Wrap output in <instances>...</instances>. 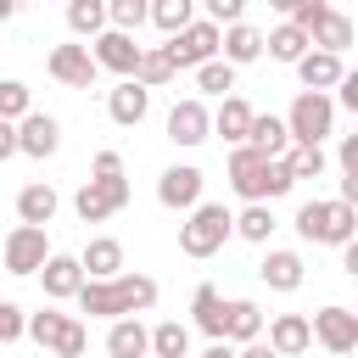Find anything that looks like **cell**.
<instances>
[{"label": "cell", "mask_w": 358, "mask_h": 358, "mask_svg": "<svg viewBox=\"0 0 358 358\" xmlns=\"http://www.w3.org/2000/svg\"><path fill=\"white\" fill-rule=\"evenodd\" d=\"M229 185H235V196H246V201H268V157L252 151V145H235V157H229Z\"/></svg>", "instance_id": "ba28073f"}, {"label": "cell", "mask_w": 358, "mask_h": 358, "mask_svg": "<svg viewBox=\"0 0 358 358\" xmlns=\"http://www.w3.org/2000/svg\"><path fill=\"white\" fill-rule=\"evenodd\" d=\"M162 50H168L173 73H179V67H201L207 56H218V22H207V17H201V22H185Z\"/></svg>", "instance_id": "8992f818"}, {"label": "cell", "mask_w": 358, "mask_h": 358, "mask_svg": "<svg viewBox=\"0 0 358 358\" xmlns=\"http://www.w3.org/2000/svg\"><path fill=\"white\" fill-rule=\"evenodd\" d=\"M319 17H324V0H296V6H291V22H296L302 34H308Z\"/></svg>", "instance_id": "7bdbcfd3"}, {"label": "cell", "mask_w": 358, "mask_h": 358, "mask_svg": "<svg viewBox=\"0 0 358 358\" xmlns=\"http://www.w3.org/2000/svg\"><path fill=\"white\" fill-rule=\"evenodd\" d=\"M308 330H313L336 358H347V352L358 347V313H352V308H319Z\"/></svg>", "instance_id": "30bf717a"}, {"label": "cell", "mask_w": 358, "mask_h": 358, "mask_svg": "<svg viewBox=\"0 0 358 358\" xmlns=\"http://www.w3.org/2000/svg\"><path fill=\"white\" fill-rule=\"evenodd\" d=\"M241 11H246V0H207V22H241Z\"/></svg>", "instance_id": "b9f144b4"}, {"label": "cell", "mask_w": 358, "mask_h": 358, "mask_svg": "<svg viewBox=\"0 0 358 358\" xmlns=\"http://www.w3.org/2000/svg\"><path fill=\"white\" fill-rule=\"evenodd\" d=\"M341 73H347V67H341L336 50H302V56H296V78H302L308 90H330Z\"/></svg>", "instance_id": "44dd1931"}, {"label": "cell", "mask_w": 358, "mask_h": 358, "mask_svg": "<svg viewBox=\"0 0 358 358\" xmlns=\"http://www.w3.org/2000/svg\"><path fill=\"white\" fill-rule=\"evenodd\" d=\"M196 90H207V95H229V90H235V67L218 62V56H207V62L196 67Z\"/></svg>", "instance_id": "d590c367"}, {"label": "cell", "mask_w": 358, "mask_h": 358, "mask_svg": "<svg viewBox=\"0 0 358 358\" xmlns=\"http://www.w3.org/2000/svg\"><path fill=\"white\" fill-rule=\"evenodd\" d=\"M39 280H45V296H78V285H84V268H78V257H67V252H50L45 263H39Z\"/></svg>", "instance_id": "2e32d148"}, {"label": "cell", "mask_w": 358, "mask_h": 358, "mask_svg": "<svg viewBox=\"0 0 358 358\" xmlns=\"http://www.w3.org/2000/svg\"><path fill=\"white\" fill-rule=\"evenodd\" d=\"M257 274H263L268 291H296V285H302V257H296V252H268Z\"/></svg>", "instance_id": "d4e9b609"}, {"label": "cell", "mask_w": 358, "mask_h": 358, "mask_svg": "<svg viewBox=\"0 0 358 358\" xmlns=\"http://www.w3.org/2000/svg\"><path fill=\"white\" fill-rule=\"evenodd\" d=\"M330 123H336V101H330L324 90H302V95L291 101V112H285V129H291V140H302V145H319V140L330 134Z\"/></svg>", "instance_id": "5b68a950"}, {"label": "cell", "mask_w": 358, "mask_h": 358, "mask_svg": "<svg viewBox=\"0 0 358 358\" xmlns=\"http://www.w3.org/2000/svg\"><path fill=\"white\" fill-rule=\"evenodd\" d=\"M145 22H157L162 34H179L185 22H196V0H151Z\"/></svg>", "instance_id": "4dcf8cb0"}, {"label": "cell", "mask_w": 358, "mask_h": 358, "mask_svg": "<svg viewBox=\"0 0 358 358\" xmlns=\"http://www.w3.org/2000/svg\"><path fill=\"white\" fill-rule=\"evenodd\" d=\"M22 324H28V313H22L17 302H0V347H6V341H17V336H22Z\"/></svg>", "instance_id": "ab89813d"}, {"label": "cell", "mask_w": 358, "mask_h": 358, "mask_svg": "<svg viewBox=\"0 0 358 358\" xmlns=\"http://www.w3.org/2000/svg\"><path fill=\"white\" fill-rule=\"evenodd\" d=\"M341 168H347V173H358V134H347V140H341Z\"/></svg>", "instance_id": "7dc6e473"}, {"label": "cell", "mask_w": 358, "mask_h": 358, "mask_svg": "<svg viewBox=\"0 0 358 358\" xmlns=\"http://www.w3.org/2000/svg\"><path fill=\"white\" fill-rule=\"evenodd\" d=\"M56 145H62V123H56L50 112H22V117H17V151H28V157H56Z\"/></svg>", "instance_id": "4fadbf2b"}, {"label": "cell", "mask_w": 358, "mask_h": 358, "mask_svg": "<svg viewBox=\"0 0 358 358\" xmlns=\"http://www.w3.org/2000/svg\"><path fill=\"white\" fill-rule=\"evenodd\" d=\"M241 145H252V151H263V157H280L285 145H291V129H285V117H263V112H252V129H246V140Z\"/></svg>", "instance_id": "7402d4cb"}, {"label": "cell", "mask_w": 358, "mask_h": 358, "mask_svg": "<svg viewBox=\"0 0 358 358\" xmlns=\"http://www.w3.org/2000/svg\"><path fill=\"white\" fill-rule=\"evenodd\" d=\"M95 179H123V157L117 151H95Z\"/></svg>", "instance_id": "ee69618b"}, {"label": "cell", "mask_w": 358, "mask_h": 358, "mask_svg": "<svg viewBox=\"0 0 358 358\" xmlns=\"http://www.w3.org/2000/svg\"><path fill=\"white\" fill-rule=\"evenodd\" d=\"M296 229H302V241H324V246H341V241H352V229H358V213H352V201H302L296 207Z\"/></svg>", "instance_id": "7a4b0ae2"}, {"label": "cell", "mask_w": 358, "mask_h": 358, "mask_svg": "<svg viewBox=\"0 0 358 358\" xmlns=\"http://www.w3.org/2000/svg\"><path fill=\"white\" fill-rule=\"evenodd\" d=\"M213 129H218L224 140H235V145H241V140H246V129H252V106H246L241 95H224V101H218V112H213Z\"/></svg>", "instance_id": "4316f807"}, {"label": "cell", "mask_w": 358, "mask_h": 358, "mask_svg": "<svg viewBox=\"0 0 358 358\" xmlns=\"http://www.w3.org/2000/svg\"><path fill=\"white\" fill-rule=\"evenodd\" d=\"M201 358H235V347H229V341H213V347H207Z\"/></svg>", "instance_id": "c3c4849f"}, {"label": "cell", "mask_w": 358, "mask_h": 358, "mask_svg": "<svg viewBox=\"0 0 358 358\" xmlns=\"http://www.w3.org/2000/svg\"><path fill=\"white\" fill-rule=\"evenodd\" d=\"M285 157V168H291V179H319L324 173V145H291V151H280Z\"/></svg>", "instance_id": "836d02e7"}, {"label": "cell", "mask_w": 358, "mask_h": 358, "mask_svg": "<svg viewBox=\"0 0 358 358\" xmlns=\"http://www.w3.org/2000/svg\"><path fill=\"white\" fill-rule=\"evenodd\" d=\"M28 112V84H17V78H0V117H22Z\"/></svg>", "instance_id": "f35d334b"}, {"label": "cell", "mask_w": 358, "mask_h": 358, "mask_svg": "<svg viewBox=\"0 0 358 358\" xmlns=\"http://www.w3.org/2000/svg\"><path fill=\"white\" fill-rule=\"evenodd\" d=\"M336 84H341V106H352V112H358V73H341Z\"/></svg>", "instance_id": "f6af8a7d"}, {"label": "cell", "mask_w": 358, "mask_h": 358, "mask_svg": "<svg viewBox=\"0 0 358 358\" xmlns=\"http://www.w3.org/2000/svg\"><path fill=\"white\" fill-rule=\"evenodd\" d=\"M123 201H129V179H90V185L78 190L73 207H78L84 224H101V218H112Z\"/></svg>", "instance_id": "9c48e42d"}, {"label": "cell", "mask_w": 358, "mask_h": 358, "mask_svg": "<svg viewBox=\"0 0 358 358\" xmlns=\"http://www.w3.org/2000/svg\"><path fill=\"white\" fill-rule=\"evenodd\" d=\"M50 78H62L67 90H90V84H95V56H90V45H56V50H50Z\"/></svg>", "instance_id": "5bb4252c"}, {"label": "cell", "mask_w": 358, "mask_h": 358, "mask_svg": "<svg viewBox=\"0 0 358 358\" xmlns=\"http://www.w3.org/2000/svg\"><path fill=\"white\" fill-rule=\"evenodd\" d=\"M190 313H196V324H201L213 341H224V296H218V285H196Z\"/></svg>", "instance_id": "f1b7e54d"}, {"label": "cell", "mask_w": 358, "mask_h": 358, "mask_svg": "<svg viewBox=\"0 0 358 358\" xmlns=\"http://www.w3.org/2000/svg\"><path fill=\"white\" fill-rule=\"evenodd\" d=\"M67 28L95 39V34L106 28V0H67Z\"/></svg>", "instance_id": "d6a6232c"}, {"label": "cell", "mask_w": 358, "mask_h": 358, "mask_svg": "<svg viewBox=\"0 0 358 358\" xmlns=\"http://www.w3.org/2000/svg\"><path fill=\"white\" fill-rule=\"evenodd\" d=\"M78 268H84L90 280H112V274H123V246H117L112 235H95V241L84 246Z\"/></svg>", "instance_id": "603a6c76"}, {"label": "cell", "mask_w": 358, "mask_h": 358, "mask_svg": "<svg viewBox=\"0 0 358 358\" xmlns=\"http://www.w3.org/2000/svg\"><path fill=\"white\" fill-rule=\"evenodd\" d=\"M39 347H50L56 358H84V347H90V336H84V324L78 319H67V313H28V324H22Z\"/></svg>", "instance_id": "277c9868"}, {"label": "cell", "mask_w": 358, "mask_h": 358, "mask_svg": "<svg viewBox=\"0 0 358 358\" xmlns=\"http://www.w3.org/2000/svg\"><path fill=\"white\" fill-rule=\"evenodd\" d=\"M168 78H173V62H168V50H140V62H134V84L157 90V84H168Z\"/></svg>", "instance_id": "e575fe53"}, {"label": "cell", "mask_w": 358, "mask_h": 358, "mask_svg": "<svg viewBox=\"0 0 358 358\" xmlns=\"http://www.w3.org/2000/svg\"><path fill=\"white\" fill-rule=\"evenodd\" d=\"M218 50H224V62H229V67L257 62V56H263V34H257L252 22H229V28H218Z\"/></svg>", "instance_id": "d6986e66"}, {"label": "cell", "mask_w": 358, "mask_h": 358, "mask_svg": "<svg viewBox=\"0 0 358 358\" xmlns=\"http://www.w3.org/2000/svg\"><path fill=\"white\" fill-rule=\"evenodd\" d=\"M268 6H274V11H285V17H291V6H296V0H268Z\"/></svg>", "instance_id": "f907efd6"}, {"label": "cell", "mask_w": 358, "mask_h": 358, "mask_svg": "<svg viewBox=\"0 0 358 358\" xmlns=\"http://www.w3.org/2000/svg\"><path fill=\"white\" fill-rule=\"evenodd\" d=\"M229 207L224 201H196L190 207V224H179V252L185 257H213L224 241H229Z\"/></svg>", "instance_id": "3957f363"}, {"label": "cell", "mask_w": 358, "mask_h": 358, "mask_svg": "<svg viewBox=\"0 0 358 358\" xmlns=\"http://www.w3.org/2000/svg\"><path fill=\"white\" fill-rule=\"evenodd\" d=\"M308 39H313L319 50H336V56H341V50L352 45V22H347L341 11H330V6H324V17H319V22L308 28Z\"/></svg>", "instance_id": "484cf974"}, {"label": "cell", "mask_w": 358, "mask_h": 358, "mask_svg": "<svg viewBox=\"0 0 358 358\" xmlns=\"http://www.w3.org/2000/svg\"><path fill=\"white\" fill-rule=\"evenodd\" d=\"M263 45H268V56H274V62H296V56H302V50H308L313 39H308V34L296 28V22H280V28H274V34L263 39Z\"/></svg>", "instance_id": "1f68e13d"}, {"label": "cell", "mask_w": 358, "mask_h": 358, "mask_svg": "<svg viewBox=\"0 0 358 358\" xmlns=\"http://www.w3.org/2000/svg\"><path fill=\"white\" fill-rule=\"evenodd\" d=\"M106 352H112V358H145V352H151V330H145L134 313H123V319H112V330H106Z\"/></svg>", "instance_id": "ac0fdd59"}, {"label": "cell", "mask_w": 358, "mask_h": 358, "mask_svg": "<svg viewBox=\"0 0 358 358\" xmlns=\"http://www.w3.org/2000/svg\"><path fill=\"white\" fill-rule=\"evenodd\" d=\"M17 218L22 224H50L56 218V190L50 185H22L17 190Z\"/></svg>", "instance_id": "83f0119b"}, {"label": "cell", "mask_w": 358, "mask_h": 358, "mask_svg": "<svg viewBox=\"0 0 358 358\" xmlns=\"http://www.w3.org/2000/svg\"><path fill=\"white\" fill-rule=\"evenodd\" d=\"M106 112H112V123H123V129H129V123H140V117L151 112V90H145V84H134V78H123V84L106 95Z\"/></svg>", "instance_id": "ffe728a7"}, {"label": "cell", "mask_w": 358, "mask_h": 358, "mask_svg": "<svg viewBox=\"0 0 358 358\" xmlns=\"http://www.w3.org/2000/svg\"><path fill=\"white\" fill-rule=\"evenodd\" d=\"M78 302L90 319H123V313H145L157 302V280L151 274H112V280H84Z\"/></svg>", "instance_id": "6da1fadb"}, {"label": "cell", "mask_w": 358, "mask_h": 358, "mask_svg": "<svg viewBox=\"0 0 358 358\" xmlns=\"http://www.w3.org/2000/svg\"><path fill=\"white\" fill-rule=\"evenodd\" d=\"M257 330H263V308L257 302H246V296L224 302V341H257Z\"/></svg>", "instance_id": "cb8c5ba5"}, {"label": "cell", "mask_w": 358, "mask_h": 358, "mask_svg": "<svg viewBox=\"0 0 358 358\" xmlns=\"http://www.w3.org/2000/svg\"><path fill=\"white\" fill-rule=\"evenodd\" d=\"M213 134V112L190 95V101H173V112H168V140L173 145H201Z\"/></svg>", "instance_id": "7c38bea8"}, {"label": "cell", "mask_w": 358, "mask_h": 358, "mask_svg": "<svg viewBox=\"0 0 358 358\" xmlns=\"http://www.w3.org/2000/svg\"><path fill=\"white\" fill-rule=\"evenodd\" d=\"M95 67H106V73H123V78H134V62H140V45H134V34H123V28H101L95 34Z\"/></svg>", "instance_id": "8fae6325"}, {"label": "cell", "mask_w": 358, "mask_h": 358, "mask_svg": "<svg viewBox=\"0 0 358 358\" xmlns=\"http://www.w3.org/2000/svg\"><path fill=\"white\" fill-rule=\"evenodd\" d=\"M11 11H17V0H0V22H6V17H11Z\"/></svg>", "instance_id": "816d5d0a"}, {"label": "cell", "mask_w": 358, "mask_h": 358, "mask_svg": "<svg viewBox=\"0 0 358 358\" xmlns=\"http://www.w3.org/2000/svg\"><path fill=\"white\" fill-rule=\"evenodd\" d=\"M11 151H17V123H11V117H0V162H6Z\"/></svg>", "instance_id": "bcb514c9"}, {"label": "cell", "mask_w": 358, "mask_h": 358, "mask_svg": "<svg viewBox=\"0 0 358 358\" xmlns=\"http://www.w3.org/2000/svg\"><path fill=\"white\" fill-rule=\"evenodd\" d=\"M157 201L162 207H196L201 201V168H190V162H179V168H168L162 179H157Z\"/></svg>", "instance_id": "9a60e30c"}, {"label": "cell", "mask_w": 358, "mask_h": 358, "mask_svg": "<svg viewBox=\"0 0 358 358\" xmlns=\"http://www.w3.org/2000/svg\"><path fill=\"white\" fill-rule=\"evenodd\" d=\"M308 347H313V330H308L302 313H280V319L268 324V352H274V358H296V352H308Z\"/></svg>", "instance_id": "e0dca14e"}, {"label": "cell", "mask_w": 358, "mask_h": 358, "mask_svg": "<svg viewBox=\"0 0 358 358\" xmlns=\"http://www.w3.org/2000/svg\"><path fill=\"white\" fill-rule=\"evenodd\" d=\"M235 358H274V352H268V347H257V341H246V347H241Z\"/></svg>", "instance_id": "681fc988"}, {"label": "cell", "mask_w": 358, "mask_h": 358, "mask_svg": "<svg viewBox=\"0 0 358 358\" xmlns=\"http://www.w3.org/2000/svg\"><path fill=\"white\" fill-rule=\"evenodd\" d=\"M291 185H296V179H291V168H285V157H268V201H274V196H285Z\"/></svg>", "instance_id": "60d3db41"}, {"label": "cell", "mask_w": 358, "mask_h": 358, "mask_svg": "<svg viewBox=\"0 0 358 358\" xmlns=\"http://www.w3.org/2000/svg\"><path fill=\"white\" fill-rule=\"evenodd\" d=\"M151 352H157V358H185V352H190V330L173 324V319L157 324V330H151Z\"/></svg>", "instance_id": "8d00e7d4"}, {"label": "cell", "mask_w": 358, "mask_h": 358, "mask_svg": "<svg viewBox=\"0 0 358 358\" xmlns=\"http://www.w3.org/2000/svg\"><path fill=\"white\" fill-rule=\"evenodd\" d=\"M50 257L45 224H17L6 235V274H39V263Z\"/></svg>", "instance_id": "52a82bcc"}, {"label": "cell", "mask_w": 358, "mask_h": 358, "mask_svg": "<svg viewBox=\"0 0 358 358\" xmlns=\"http://www.w3.org/2000/svg\"><path fill=\"white\" fill-rule=\"evenodd\" d=\"M229 229H235L241 241H257V246H263V241L274 235V213H268L263 201H246V213H241V218H229Z\"/></svg>", "instance_id": "f546056e"}, {"label": "cell", "mask_w": 358, "mask_h": 358, "mask_svg": "<svg viewBox=\"0 0 358 358\" xmlns=\"http://www.w3.org/2000/svg\"><path fill=\"white\" fill-rule=\"evenodd\" d=\"M145 11H151V0H106V22L123 28V34H134L145 22Z\"/></svg>", "instance_id": "74e56055"}]
</instances>
